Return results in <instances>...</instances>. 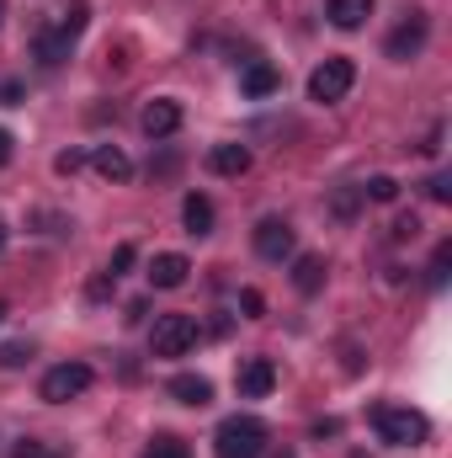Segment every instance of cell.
I'll return each mask as SVG.
<instances>
[{
    "instance_id": "13",
    "label": "cell",
    "mask_w": 452,
    "mask_h": 458,
    "mask_svg": "<svg viewBox=\"0 0 452 458\" xmlns=\"http://www.w3.org/2000/svg\"><path fill=\"white\" fill-rule=\"evenodd\" d=\"M208 171L213 176H245L250 171V149L245 144H213L208 149Z\"/></svg>"
},
{
    "instance_id": "10",
    "label": "cell",
    "mask_w": 452,
    "mask_h": 458,
    "mask_svg": "<svg viewBox=\"0 0 452 458\" xmlns=\"http://www.w3.org/2000/svg\"><path fill=\"white\" fill-rule=\"evenodd\" d=\"M239 91H245L250 102H266V97H277V91H282V70H277V64H266V59H255V64H245V70H239Z\"/></svg>"
},
{
    "instance_id": "19",
    "label": "cell",
    "mask_w": 452,
    "mask_h": 458,
    "mask_svg": "<svg viewBox=\"0 0 452 458\" xmlns=\"http://www.w3.org/2000/svg\"><path fill=\"white\" fill-rule=\"evenodd\" d=\"M362 198L367 203H394L399 198V182L394 176H372V182H362Z\"/></svg>"
},
{
    "instance_id": "5",
    "label": "cell",
    "mask_w": 452,
    "mask_h": 458,
    "mask_svg": "<svg viewBox=\"0 0 452 458\" xmlns=\"http://www.w3.org/2000/svg\"><path fill=\"white\" fill-rule=\"evenodd\" d=\"M91 362H59V368H48L43 373V384H38V394L48 400V405H64V400H75V394H86L91 389Z\"/></svg>"
},
{
    "instance_id": "18",
    "label": "cell",
    "mask_w": 452,
    "mask_h": 458,
    "mask_svg": "<svg viewBox=\"0 0 452 458\" xmlns=\"http://www.w3.org/2000/svg\"><path fill=\"white\" fill-rule=\"evenodd\" d=\"M181 225H187V234H213V203L203 192H192L181 203Z\"/></svg>"
},
{
    "instance_id": "21",
    "label": "cell",
    "mask_w": 452,
    "mask_h": 458,
    "mask_svg": "<svg viewBox=\"0 0 452 458\" xmlns=\"http://www.w3.org/2000/svg\"><path fill=\"white\" fill-rule=\"evenodd\" d=\"M331 208H336V219H351V214L362 208V187H340V192H336V203H331Z\"/></svg>"
},
{
    "instance_id": "25",
    "label": "cell",
    "mask_w": 452,
    "mask_h": 458,
    "mask_svg": "<svg viewBox=\"0 0 452 458\" xmlns=\"http://www.w3.org/2000/svg\"><path fill=\"white\" fill-rule=\"evenodd\" d=\"M239 310H245V320H261V315H266V299H261L255 288H245V293H239Z\"/></svg>"
},
{
    "instance_id": "30",
    "label": "cell",
    "mask_w": 452,
    "mask_h": 458,
    "mask_svg": "<svg viewBox=\"0 0 452 458\" xmlns=\"http://www.w3.org/2000/svg\"><path fill=\"white\" fill-rule=\"evenodd\" d=\"M0 102H5V107H11V102H21V86H16V81H5V86H0Z\"/></svg>"
},
{
    "instance_id": "28",
    "label": "cell",
    "mask_w": 452,
    "mask_h": 458,
    "mask_svg": "<svg viewBox=\"0 0 452 458\" xmlns=\"http://www.w3.org/2000/svg\"><path fill=\"white\" fill-rule=\"evenodd\" d=\"M415 229H421L415 214H399V219H394V240H415Z\"/></svg>"
},
{
    "instance_id": "16",
    "label": "cell",
    "mask_w": 452,
    "mask_h": 458,
    "mask_svg": "<svg viewBox=\"0 0 452 458\" xmlns=\"http://www.w3.org/2000/svg\"><path fill=\"white\" fill-rule=\"evenodd\" d=\"M325 16L336 21L340 32H356L372 16V0H325Z\"/></svg>"
},
{
    "instance_id": "7",
    "label": "cell",
    "mask_w": 452,
    "mask_h": 458,
    "mask_svg": "<svg viewBox=\"0 0 452 458\" xmlns=\"http://www.w3.org/2000/svg\"><path fill=\"white\" fill-rule=\"evenodd\" d=\"M234 389H239V400H266L277 389V362L272 357H245L239 373H234Z\"/></svg>"
},
{
    "instance_id": "22",
    "label": "cell",
    "mask_w": 452,
    "mask_h": 458,
    "mask_svg": "<svg viewBox=\"0 0 452 458\" xmlns=\"http://www.w3.org/2000/svg\"><path fill=\"white\" fill-rule=\"evenodd\" d=\"M133 261H138V250H133V245L122 240V245H117V250H113V261H107V277H122V272H128Z\"/></svg>"
},
{
    "instance_id": "8",
    "label": "cell",
    "mask_w": 452,
    "mask_h": 458,
    "mask_svg": "<svg viewBox=\"0 0 452 458\" xmlns=\"http://www.w3.org/2000/svg\"><path fill=\"white\" fill-rule=\"evenodd\" d=\"M255 256L261 261H288L293 256V229H288V219H261L255 225Z\"/></svg>"
},
{
    "instance_id": "24",
    "label": "cell",
    "mask_w": 452,
    "mask_h": 458,
    "mask_svg": "<svg viewBox=\"0 0 452 458\" xmlns=\"http://www.w3.org/2000/svg\"><path fill=\"white\" fill-rule=\"evenodd\" d=\"M27 357H32V346H27V342H5V346H0V368H21Z\"/></svg>"
},
{
    "instance_id": "29",
    "label": "cell",
    "mask_w": 452,
    "mask_h": 458,
    "mask_svg": "<svg viewBox=\"0 0 452 458\" xmlns=\"http://www.w3.org/2000/svg\"><path fill=\"white\" fill-rule=\"evenodd\" d=\"M11 458H43V443H32V437H21V443L11 448Z\"/></svg>"
},
{
    "instance_id": "2",
    "label": "cell",
    "mask_w": 452,
    "mask_h": 458,
    "mask_svg": "<svg viewBox=\"0 0 452 458\" xmlns=\"http://www.w3.org/2000/svg\"><path fill=\"white\" fill-rule=\"evenodd\" d=\"M266 443H272V432L261 416H229L213 432V458H261Z\"/></svg>"
},
{
    "instance_id": "14",
    "label": "cell",
    "mask_w": 452,
    "mask_h": 458,
    "mask_svg": "<svg viewBox=\"0 0 452 458\" xmlns=\"http://www.w3.org/2000/svg\"><path fill=\"white\" fill-rule=\"evenodd\" d=\"M165 389H171V400H181V405H208V400H213V384H208L203 373H176Z\"/></svg>"
},
{
    "instance_id": "3",
    "label": "cell",
    "mask_w": 452,
    "mask_h": 458,
    "mask_svg": "<svg viewBox=\"0 0 452 458\" xmlns=\"http://www.w3.org/2000/svg\"><path fill=\"white\" fill-rule=\"evenodd\" d=\"M372 432L389 443V448H421L431 437V421L410 405H372Z\"/></svg>"
},
{
    "instance_id": "20",
    "label": "cell",
    "mask_w": 452,
    "mask_h": 458,
    "mask_svg": "<svg viewBox=\"0 0 452 458\" xmlns=\"http://www.w3.org/2000/svg\"><path fill=\"white\" fill-rule=\"evenodd\" d=\"M144 458H192V454H187L181 437H155V443L144 448Z\"/></svg>"
},
{
    "instance_id": "4",
    "label": "cell",
    "mask_w": 452,
    "mask_h": 458,
    "mask_svg": "<svg viewBox=\"0 0 452 458\" xmlns=\"http://www.w3.org/2000/svg\"><path fill=\"white\" fill-rule=\"evenodd\" d=\"M197 320L192 315H160L155 320V331H149V352L155 357H187L192 346H197Z\"/></svg>"
},
{
    "instance_id": "11",
    "label": "cell",
    "mask_w": 452,
    "mask_h": 458,
    "mask_svg": "<svg viewBox=\"0 0 452 458\" xmlns=\"http://www.w3.org/2000/svg\"><path fill=\"white\" fill-rule=\"evenodd\" d=\"M426 32H431V27H426V16H410L405 27H394V32H389V43H383V48H389V59H399V64H405V59H415V54L426 48Z\"/></svg>"
},
{
    "instance_id": "32",
    "label": "cell",
    "mask_w": 452,
    "mask_h": 458,
    "mask_svg": "<svg viewBox=\"0 0 452 458\" xmlns=\"http://www.w3.org/2000/svg\"><path fill=\"white\" fill-rule=\"evenodd\" d=\"M5 315H11V310H5V299H0V326H5Z\"/></svg>"
},
{
    "instance_id": "6",
    "label": "cell",
    "mask_w": 452,
    "mask_h": 458,
    "mask_svg": "<svg viewBox=\"0 0 452 458\" xmlns=\"http://www.w3.org/2000/svg\"><path fill=\"white\" fill-rule=\"evenodd\" d=\"M351 86H356V64H351V59H325V64L309 75V102L331 107V102H340Z\"/></svg>"
},
{
    "instance_id": "33",
    "label": "cell",
    "mask_w": 452,
    "mask_h": 458,
    "mask_svg": "<svg viewBox=\"0 0 452 458\" xmlns=\"http://www.w3.org/2000/svg\"><path fill=\"white\" fill-rule=\"evenodd\" d=\"M277 458H298V454H293V448H282V454H277Z\"/></svg>"
},
{
    "instance_id": "31",
    "label": "cell",
    "mask_w": 452,
    "mask_h": 458,
    "mask_svg": "<svg viewBox=\"0 0 452 458\" xmlns=\"http://www.w3.org/2000/svg\"><path fill=\"white\" fill-rule=\"evenodd\" d=\"M5 160H11V133L0 128V165H5Z\"/></svg>"
},
{
    "instance_id": "23",
    "label": "cell",
    "mask_w": 452,
    "mask_h": 458,
    "mask_svg": "<svg viewBox=\"0 0 452 458\" xmlns=\"http://www.w3.org/2000/svg\"><path fill=\"white\" fill-rule=\"evenodd\" d=\"M448 267H452V245L442 240V245H437V256H431V283H437V288L448 283Z\"/></svg>"
},
{
    "instance_id": "1",
    "label": "cell",
    "mask_w": 452,
    "mask_h": 458,
    "mask_svg": "<svg viewBox=\"0 0 452 458\" xmlns=\"http://www.w3.org/2000/svg\"><path fill=\"white\" fill-rule=\"evenodd\" d=\"M86 21H91V5H86V0H70L64 11H54V21H48V27H38V38H32L38 64H43V70H59V64L70 59L75 38L86 32Z\"/></svg>"
},
{
    "instance_id": "12",
    "label": "cell",
    "mask_w": 452,
    "mask_h": 458,
    "mask_svg": "<svg viewBox=\"0 0 452 458\" xmlns=\"http://www.w3.org/2000/svg\"><path fill=\"white\" fill-rule=\"evenodd\" d=\"M187 272H192V261H187L181 250H160V256L149 261V283H155V288H165V293H171V288H181V283H187Z\"/></svg>"
},
{
    "instance_id": "26",
    "label": "cell",
    "mask_w": 452,
    "mask_h": 458,
    "mask_svg": "<svg viewBox=\"0 0 452 458\" xmlns=\"http://www.w3.org/2000/svg\"><path fill=\"white\" fill-rule=\"evenodd\" d=\"M54 165H59V176H75V171L86 165V149H64V155H59Z\"/></svg>"
},
{
    "instance_id": "35",
    "label": "cell",
    "mask_w": 452,
    "mask_h": 458,
    "mask_svg": "<svg viewBox=\"0 0 452 458\" xmlns=\"http://www.w3.org/2000/svg\"><path fill=\"white\" fill-rule=\"evenodd\" d=\"M0 21H5V0H0Z\"/></svg>"
},
{
    "instance_id": "27",
    "label": "cell",
    "mask_w": 452,
    "mask_h": 458,
    "mask_svg": "<svg viewBox=\"0 0 452 458\" xmlns=\"http://www.w3.org/2000/svg\"><path fill=\"white\" fill-rule=\"evenodd\" d=\"M426 192H431L437 203H448V198H452V176H448V171H437V176L426 182Z\"/></svg>"
},
{
    "instance_id": "9",
    "label": "cell",
    "mask_w": 452,
    "mask_h": 458,
    "mask_svg": "<svg viewBox=\"0 0 452 458\" xmlns=\"http://www.w3.org/2000/svg\"><path fill=\"white\" fill-rule=\"evenodd\" d=\"M138 128H144L149 139H171V133L181 128V102H176V97H155V102L138 113Z\"/></svg>"
},
{
    "instance_id": "34",
    "label": "cell",
    "mask_w": 452,
    "mask_h": 458,
    "mask_svg": "<svg viewBox=\"0 0 452 458\" xmlns=\"http://www.w3.org/2000/svg\"><path fill=\"white\" fill-rule=\"evenodd\" d=\"M0 250H5V225H0Z\"/></svg>"
},
{
    "instance_id": "17",
    "label": "cell",
    "mask_w": 452,
    "mask_h": 458,
    "mask_svg": "<svg viewBox=\"0 0 452 458\" xmlns=\"http://www.w3.org/2000/svg\"><path fill=\"white\" fill-rule=\"evenodd\" d=\"M293 288H298V293H320V288H325V256H314V250L298 256V261H293Z\"/></svg>"
},
{
    "instance_id": "15",
    "label": "cell",
    "mask_w": 452,
    "mask_h": 458,
    "mask_svg": "<svg viewBox=\"0 0 452 458\" xmlns=\"http://www.w3.org/2000/svg\"><path fill=\"white\" fill-rule=\"evenodd\" d=\"M86 160H91V165H96V171H102L107 182H128V176H133V160H128V155H122L117 144H96V149H91Z\"/></svg>"
}]
</instances>
